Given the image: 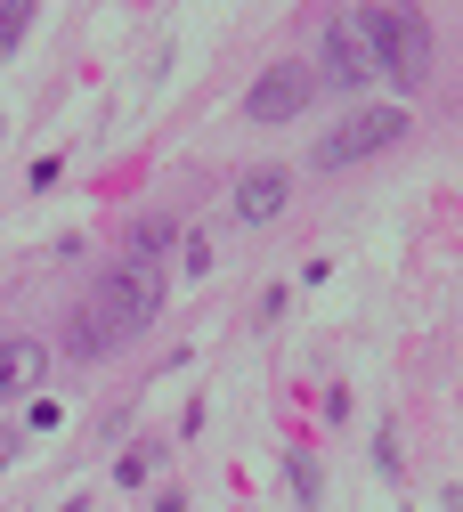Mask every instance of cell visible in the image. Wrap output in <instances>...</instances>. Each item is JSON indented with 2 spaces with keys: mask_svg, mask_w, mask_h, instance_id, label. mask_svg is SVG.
<instances>
[{
  "mask_svg": "<svg viewBox=\"0 0 463 512\" xmlns=\"http://www.w3.org/2000/svg\"><path fill=\"white\" fill-rule=\"evenodd\" d=\"M106 342H114V334H106V326H98V317H90V309H82V317H74V326H65V350H74V358H98V350H106Z\"/></svg>",
  "mask_w": 463,
  "mask_h": 512,
  "instance_id": "ba28073f",
  "label": "cell"
},
{
  "mask_svg": "<svg viewBox=\"0 0 463 512\" xmlns=\"http://www.w3.org/2000/svg\"><path fill=\"white\" fill-rule=\"evenodd\" d=\"M309 74H325L334 90H358L366 74H374V57H366V41H358V25H325V57Z\"/></svg>",
  "mask_w": 463,
  "mask_h": 512,
  "instance_id": "5b68a950",
  "label": "cell"
},
{
  "mask_svg": "<svg viewBox=\"0 0 463 512\" xmlns=\"http://www.w3.org/2000/svg\"><path fill=\"white\" fill-rule=\"evenodd\" d=\"M33 33V9H0V49H17Z\"/></svg>",
  "mask_w": 463,
  "mask_h": 512,
  "instance_id": "30bf717a",
  "label": "cell"
},
{
  "mask_svg": "<svg viewBox=\"0 0 463 512\" xmlns=\"http://www.w3.org/2000/svg\"><path fill=\"white\" fill-rule=\"evenodd\" d=\"M171 244V220H147L139 236H130V261H139V269H155V252Z\"/></svg>",
  "mask_w": 463,
  "mask_h": 512,
  "instance_id": "9c48e42d",
  "label": "cell"
},
{
  "mask_svg": "<svg viewBox=\"0 0 463 512\" xmlns=\"http://www.w3.org/2000/svg\"><path fill=\"white\" fill-rule=\"evenodd\" d=\"M41 374H49V350H41V342H0V399H9V391H33Z\"/></svg>",
  "mask_w": 463,
  "mask_h": 512,
  "instance_id": "52a82bcc",
  "label": "cell"
},
{
  "mask_svg": "<svg viewBox=\"0 0 463 512\" xmlns=\"http://www.w3.org/2000/svg\"><path fill=\"white\" fill-rule=\"evenodd\" d=\"M309 98H317V74H309V66H269V74L252 82L244 114H252V122H293Z\"/></svg>",
  "mask_w": 463,
  "mask_h": 512,
  "instance_id": "277c9868",
  "label": "cell"
},
{
  "mask_svg": "<svg viewBox=\"0 0 463 512\" xmlns=\"http://www.w3.org/2000/svg\"><path fill=\"white\" fill-rule=\"evenodd\" d=\"M155 309H163V277L155 269H139V261H122V269H106L98 277V293H90V317L122 342V334H139V326H155Z\"/></svg>",
  "mask_w": 463,
  "mask_h": 512,
  "instance_id": "6da1fadb",
  "label": "cell"
},
{
  "mask_svg": "<svg viewBox=\"0 0 463 512\" xmlns=\"http://www.w3.org/2000/svg\"><path fill=\"white\" fill-rule=\"evenodd\" d=\"M285 196H293V187H285V171H252V179H236V220H277L285 212Z\"/></svg>",
  "mask_w": 463,
  "mask_h": 512,
  "instance_id": "8992f818",
  "label": "cell"
},
{
  "mask_svg": "<svg viewBox=\"0 0 463 512\" xmlns=\"http://www.w3.org/2000/svg\"><path fill=\"white\" fill-rule=\"evenodd\" d=\"M399 139H407V114H399V106H366V114H342L334 131L317 139V155H309V163H317V171H350L358 155L399 147Z\"/></svg>",
  "mask_w": 463,
  "mask_h": 512,
  "instance_id": "3957f363",
  "label": "cell"
},
{
  "mask_svg": "<svg viewBox=\"0 0 463 512\" xmlns=\"http://www.w3.org/2000/svg\"><path fill=\"white\" fill-rule=\"evenodd\" d=\"M358 41H366V57H374V74L399 66V82H423V66H431V33H423L415 9H366V17H358Z\"/></svg>",
  "mask_w": 463,
  "mask_h": 512,
  "instance_id": "7a4b0ae2",
  "label": "cell"
}]
</instances>
